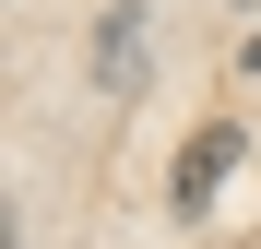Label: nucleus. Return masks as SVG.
<instances>
[{
  "label": "nucleus",
  "instance_id": "nucleus-1",
  "mask_svg": "<svg viewBox=\"0 0 261 249\" xmlns=\"http://www.w3.org/2000/svg\"><path fill=\"white\" fill-rule=\"evenodd\" d=\"M95 83H107V95H143V0H107V36H95Z\"/></svg>",
  "mask_w": 261,
  "mask_h": 249
},
{
  "label": "nucleus",
  "instance_id": "nucleus-2",
  "mask_svg": "<svg viewBox=\"0 0 261 249\" xmlns=\"http://www.w3.org/2000/svg\"><path fill=\"white\" fill-rule=\"evenodd\" d=\"M226 166H238V119H202V131L178 143V166H166V190H178V202H202Z\"/></svg>",
  "mask_w": 261,
  "mask_h": 249
}]
</instances>
